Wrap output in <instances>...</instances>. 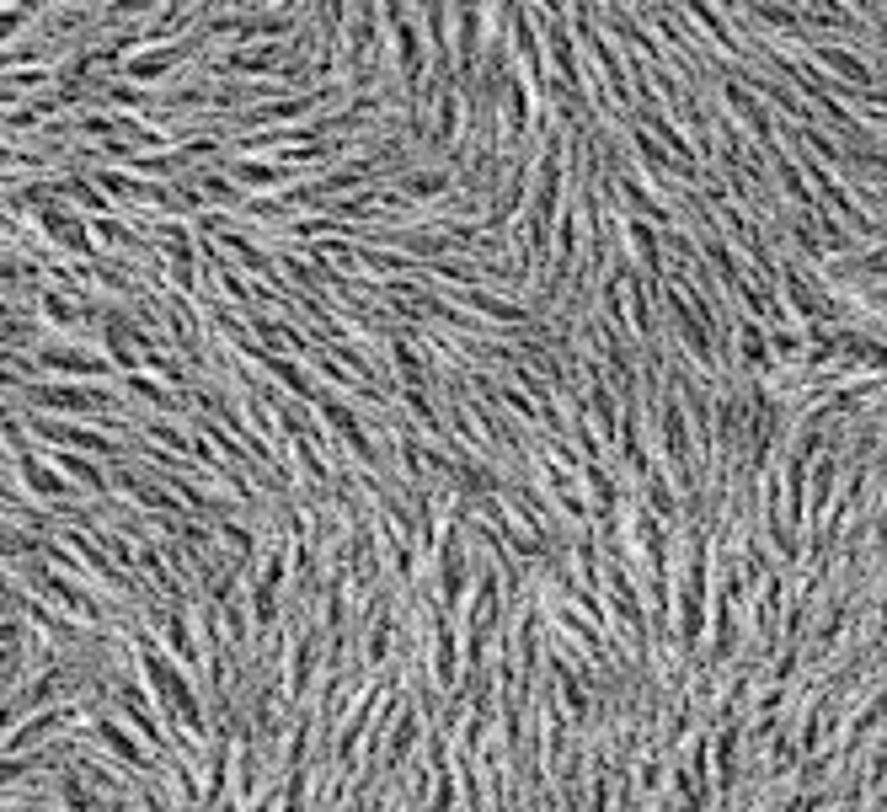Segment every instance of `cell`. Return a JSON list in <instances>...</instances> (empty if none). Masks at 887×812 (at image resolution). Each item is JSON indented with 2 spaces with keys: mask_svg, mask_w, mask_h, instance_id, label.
I'll use <instances>...</instances> for the list:
<instances>
[{
  "mask_svg": "<svg viewBox=\"0 0 887 812\" xmlns=\"http://www.w3.org/2000/svg\"><path fill=\"white\" fill-rule=\"evenodd\" d=\"M620 230H626V246L636 252V262H642V273H658L663 268V246H658V230H652L647 220H620Z\"/></svg>",
  "mask_w": 887,
  "mask_h": 812,
  "instance_id": "2",
  "label": "cell"
},
{
  "mask_svg": "<svg viewBox=\"0 0 887 812\" xmlns=\"http://www.w3.org/2000/svg\"><path fill=\"white\" fill-rule=\"evenodd\" d=\"M97 738H102L107 748H113V754H118V759H129V764H150V759H145V748H139V743L129 738V732H123V727H118V722H107V716H102V722H97Z\"/></svg>",
  "mask_w": 887,
  "mask_h": 812,
  "instance_id": "6",
  "label": "cell"
},
{
  "mask_svg": "<svg viewBox=\"0 0 887 812\" xmlns=\"http://www.w3.org/2000/svg\"><path fill=\"white\" fill-rule=\"evenodd\" d=\"M38 230H43L49 241H59L65 252H91L86 220H81V214H70L65 203H43V209H38Z\"/></svg>",
  "mask_w": 887,
  "mask_h": 812,
  "instance_id": "1",
  "label": "cell"
},
{
  "mask_svg": "<svg viewBox=\"0 0 887 812\" xmlns=\"http://www.w3.org/2000/svg\"><path fill=\"white\" fill-rule=\"evenodd\" d=\"M17 471H22V481H27V492H33V497H59V492H65V481H59L43 460H33V455H22Z\"/></svg>",
  "mask_w": 887,
  "mask_h": 812,
  "instance_id": "5",
  "label": "cell"
},
{
  "mask_svg": "<svg viewBox=\"0 0 887 812\" xmlns=\"http://www.w3.org/2000/svg\"><path fill=\"white\" fill-rule=\"evenodd\" d=\"M59 471H70L75 481H81L86 492H107V481H102V471L91 465L86 455H59Z\"/></svg>",
  "mask_w": 887,
  "mask_h": 812,
  "instance_id": "8",
  "label": "cell"
},
{
  "mask_svg": "<svg viewBox=\"0 0 887 812\" xmlns=\"http://www.w3.org/2000/svg\"><path fill=\"white\" fill-rule=\"evenodd\" d=\"M230 177H241V187H278L289 171L284 166H268V161H236V166H230Z\"/></svg>",
  "mask_w": 887,
  "mask_h": 812,
  "instance_id": "7",
  "label": "cell"
},
{
  "mask_svg": "<svg viewBox=\"0 0 887 812\" xmlns=\"http://www.w3.org/2000/svg\"><path fill=\"white\" fill-rule=\"evenodd\" d=\"M43 316H49L54 326H75L86 310H75V300H65V294H43Z\"/></svg>",
  "mask_w": 887,
  "mask_h": 812,
  "instance_id": "10",
  "label": "cell"
},
{
  "mask_svg": "<svg viewBox=\"0 0 887 812\" xmlns=\"http://www.w3.org/2000/svg\"><path fill=\"white\" fill-rule=\"evenodd\" d=\"M38 401H43V406H59V412H97V406H107V390L49 385V390H38Z\"/></svg>",
  "mask_w": 887,
  "mask_h": 812,
  "instance_id": "3",
  "label": "cell"
},
{
  "mask_svg": "<svg viewBox=\"0 0 887 812\" xmlns=\"http://www.w3.org/2000/svg\"><path fill=\"white\" fill-rule=\"evenodd\" d=\"M449 802H455V786H449V775L439 770V791H433V807L428 812H449Z\"/></svg>",
  "mask_w": 887,
  "mask_h": 812,
  "instance_id": "11",
  "label": "cell"
},
{
  "mask_svg": "<svg viewBox=\"0 0 887 812\" xmlns=\"http://www.w3.org/2000/svg\"><path fill=\"white\" fill-rule=\"evenodd\" d=\"M401 187H407V198H439V193H449V177L444 171H412Z\"/></svg>",
  "mask_w": 887,
  "mask_h": 812,
  "instance_id": "9",
  "label": "cell"
},
{
  "mask_svg": "<svg viewBox=\"0 0 887 812\" xmlns=\"http://www.w3.org/2000/svg\"><path fill=\"white\" fill-rule=\"evenodd\" d=\"M43 358V369H70V374H107L102 358H91V353H75V348H38Z\"/></svg>",
  "mask_w": 887,
  "mask_h": 812,
  "instance_id": "4",
  "label": "cell"
}]
</instances>
